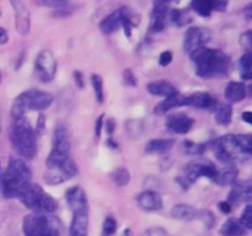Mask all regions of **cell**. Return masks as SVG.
<instances>
[{
  "label": "cell",
  "instance_id": "obj_1",
  "mask_svg": "<svg viewBox=\"0 0 252 236\" xmlns=\"http://www.w3.org/2000/svg\"><path fill=\"white\" fill-rule=\"evenodd\" d=\"M191 59L194 64L196 74L203 79L224 76L230 68V58L220 49L201 47L191 53Z\"/></svg>",
  "mask_w": 252,
  "mask_h": 236
},
{
  "label": "cell",
  "instance_id": "obj_2",
  "mask_svg": "<svg viewBox=\"0 0 252 236\" xmlns=\"http://www.w3.org/2000/svg\"><path fill=\"white\" fill-rule=\"evenodd\" d=\"M32 174L26 164L20 159H11L0 177V189L5 198H19L32 183Z\"/></svg>",
  "mask_w": 252,
  "mask_h": 236
},
{
  "label": "cell",
  "instance_id": "obj_3",
  "mask_svg": "<svg viewBox=\"0 0 252 236\" xmlns=\"http://www.w3.org/2000/svg\"><path fill=\"white\" fill-rule=\"evenodd\" d=\"M10 142L12 148L25 159H33L37 152V140L33 128L26 118L14 119L10 128Z\"/></svg>",
  "mask_w": 252,
  "mask_h": 236
},
{
  "label": "cell",
  "instance_id": "obj_4",
  "mask_svg": "<svg viewBox=\"0 0 252 236\" xmlns=\"http://www.w3.org/2000/svg\"><path fill=\"white\" fill-rule=\"evenodd\" d=\"M53 102V96L44 91L31 90L24 91L15 98L11 106V116L14 119L24 117L25 113L30 111H41L46 110Z\"/></svg>",
  "mask_w": 252,
  "mask_h": 236
},
{
  "label": "cell",
  "instance_id": "obj_5",
  "mask_svg": "<svg viewBox=\"0 0 252 236\" xmlns=\"http://www.w3.org/2000/svg\"><path fill=\"white\" fill-rule=\"evenodd\" d=\"M21 203L37 214H51L57 210L58 204L51 194L46 193L39 184L31 183L19 197Z\"/></svg>",
  "mask_w": 252,
  "mask_h": 236
},
{
  "label": "cell",
  "instance_id": "obj_6",
  "mask_svg": "<svg viewBox=\"0 0 252 236\" xmlns=\"http://www.w3.org/2000/svg\"><path fill=\"white\" fill-rule=\"evenodd\" d=\"M70 139L69 133L64 125H58L54 129L52 139V150L47 157L46 166L48 170L59 169L70 160Z\"/></svg>",
  "mask_w": 252,
  "mask_h": 236
},
{
  "label": "cell",
  "instance_id": "obj_7",
  "mask_svg": "<svg viewBox=\"0 0 252 236\" xmlns=\"http://www.w3.org/2000/svg\"><path fill=\"white\" fill-rule=\"evenodd\" d=\"M25 236H59V223L56 218L43 214H29L22 221Z\"/></svg>",
  "mask_w": 252,
  "mask_h": 236
},
{
  "label": "cell",
  "instance_id": "obj_8",
  "mask_svg": "<svg viewBox=\"0 0 252 236\" xmlns=\"http://www.w3.org/2000/svg\"><path fill=\"white\" fill-rule=\"evenodd\" d=\"M212 151L219 161L231 164L240 154V149L236 145L234 135H224L212 142Z\"/></svg>",
  "mask_w": 252,
  "mask_h": 236
},
{
  "label": "cell",
  "instance_id": "obj_9",
  "mask_svg": "<svg viewBox=\"0 0 252 236\" xmlns=\"http://www.w3.org/2000/svg\"><path fill=\"white\" fill-rule=\"evenodd\" d=\"M34 73L42 83H49L57 73V63L53 53L49 49H43L34 61Z\"/></svg>",
  "mask_w": 252,
  "mask_h": 236
},
{
  "label": "cell",
  "instance_id": "obj_10",
  "mask_svg": "<svg viewBox=\"0 0 252 236\" xmlns=\"http://www.w3.org/2000/svg\"><path fill=\"white\" fill-rule=\"evenodd\" d=\"M211 38V31L208 29H201V27H191L186 31L184 37V48L187 53H193Z\"/></svg>",
  "mask_w": 252,
  "mask_h": 236
},
{
  "label": "cell",
  "instance_id": "obj_11",
  "mask_svg": "<svg viewBox=\"0 0 252 236\" xmlns=\"http://www.w3.org/2000/svg\"><path fill=\"white\" fill-rule=\"evenodd\" d=\"M76 172H78L76 165L74 164L73 160L70 159L65 165H63V166L59 167V169L48 170V172L44 175V179H46L47 183L49 184H59L68 181V179L73 178L76 175Z\"/></svg>",
  "mask_w": 252,
  "mask_h": 236
},
{
  "label": "cell",
  "instance_id": "obj_12",
  "mask_svg": "<svg viewBox=\"0 0 252 236\" xmlns=\"http://www.w3.org/2000/svg\"><path fill=\"white\" fill-rule=\"evenodd\" d=\"M65 199L73 213H78V211L89 213L88 197L81 187L75 186L69 188L65 193Z\"/></svg>",
  "mask_w": 252,
  "mask_h": 236
},
{
  "label": "cell",
  "instance_id": "obj_13",
  "mask_svg": "<svg viewBox=\"0 0 252 236\" xmlns=\"http://www.w3.org/2000/svg\"><path fill=\"white\" fill-rule=\"evenodd\" d=\"M193 124V118L187 116L186 113H174V115L169 116L165 122L167 129L176 134H186L191 130Z\"/></svg>",
  "mask_w": 252,
  "mask_h": 236
},
{
  "label": "cell",
  "instance_id": "obj_14",
  "mask_svg": "<svg viewBox=\"0 0 252 236\" xmlns=\"http://www.w3.org/2000/svg\"><path fill=\"white\" fill-rule=\"evenodd\" d=\"M169 12V2H155L152 12V21H150V30L153 32H161L166 29Z\"/></svg>",
  "mask_w": 252,
  "mask_h": 236
},
{
  "label": "cell",
  "instance_id": "obj_15",
  "mask_svg": "<svg viewBox=\"0 0 252 236\" xmlns=\"http://www.w3.org/2000/svg\"><path fill=\"white\" fill-rule=\"evenodd\" d=\"M130 11L129 7H120V9L115 10L112 14L108 15L107 17L101 21L100 24V30L102 33H112V32L117 31L121 26H122L123 21H125L126 16L128 15V12Z\"/></svg>",
  "mask_w": 252,
  "mask_h": 236
},
{
  "label": "cell",
  "instance_id": "obj_16",
  "mask_svg": "<svg viewBox=\"0 0 252 236\" xmlns=\"http://www.w3.org/2000/svg\"><path fill=\"white\" fill-rule=\"evenodd\" d=\"M184 106H189L194 108H202V110H216L217 100L208 92H194L192 95L185 97Z\"/></svg>",
  "mask_w": 252,
  "mask_h": 236
},
{
  "label": "cell",
  "instance_id": "obj_17",
  "mask_svg": "<svg viewBox=\"0 0 252 236\" xmlns=\"http://www.w3.org/2000/svg\"><path fill=\"white\" fill-rule=\"evenodd\" d=\"M11 5L15 7V17H16L15 25H16L17 31L21 36H26L29 34L30 26H31L29 10L21 1H11Z\"/></svg>",
  "mask_w": 252,
  "mask_h": 236
},
{
  "label": "cell",
  "instance_id": "obj_18",
  "mask_svg": "<svg viewBox=\"0 0 252 236\" xmlns=\"http://www.w3.org/2000/svg\"><path fill=\"white\" fill-rule=\"evenodd\" d=\"M140 209L147 211H157L162 208V198L159 193L154 191H145L140 193L137 198Z\"/></svg>",
  "mask_w": 252,
  "mask_h": 236
},
{
  "label": "cell",
  "instance_id": "obj_19",
  "mask_svg": "<svg viewBox=\"0 0 252 236\" xmlns=\"http://www.w3.org/2000/svg\"><path fill=\"white\" fill-rule=\"evenodd\" d=\"M69 236H89V213H73Z\"/></svg>",
  "mask_w": 252,
  "mask_h": 236
},
{
  "label": "cell",
  "instance_id": "obj_20",
  "mask_svg": "<svg viewBox=\"0 0 252 236\" xmlns=\"http://www.w3.org/2000/svg\"><path fill=\"white\" fill-rule=\"evenodd\" d=\"M185 97H186V96L181 95V93L177 91V92L174 93V95L169 96V97H165L164 100L160 101V102L154 107V112L157 113V115L162 116L165 115V113L169 112V111H171L172 108L184 106Z\"/></svg>",
  "mask_w": 252,
  "mask_h": 236
},
{
  "label": "cell",
  "instance_id": "obj_21",
  "mask_svg": "<svg viewBox=\"0 0 252 236\" xmlns=\"http://www.w3.org/2000/svg\"><path fill=\"white\" fill-rule=\"evenodd\" d=\"M251 201V181L240 182L233 186L229 194V203H239V202Z\"/></svg>",
  "mask_w": 252,
  "mask_h": 236
},
{
  "label": "cell",
  "instance_id": "obj_22",
  "mask_svg": "<svg viewBox=\"0 0 252 236\" xmlns=\"http://www.w3.org/2000/svg\"><path fill=\"white\" fill-rule=\"evenodd\" d=\"M148 92L152 93L154 96H161V97H169V96L174 95L177 92L176 88L172 84L167 83L164 80L152 81L147 85Z\"/></svg>",
  "mask_w": 252,
  "mask_h": 236
},
{
  "label": "cell",
  "instance_id": "obj_23",
  "mask_svg": "<svg viewBox=\"0 0 252 236\" xmlns=\"http://www.w3.org/2000/svg\"><path fill=\"white\" fill-rule=\"evenodd\" d=\"M202 211L197 210L189 204H176L174 208L171 209L170 214L172 218L180 219V220H192V219H197L201 216Z\"/></svg>",
  "mask_w": 252,
  "mask_h": 236
},
{
  "label": "cell",
  "instance_id": "obj_24",
  "mask_svg": "<svg viewBox=\"0 0 252 236\" xmlns=\"http://www.w3.org/2000/svg\"><path fill=\"white\" fill-rule=\"evenodd\" d=\"M225 95L226 100L230 102H240L245 98L246 96V88L244 83H238V81H231L226 85L225 88Z\"/></svg>",
  "mask_w": 252,
  "mask_h": 236
},
{
  "label": "cell",
  "instance_id": "obj_25",
  "mask_svg": "<svg viewBox=\"0 0 252 236\" xmlns=\"http://www.w3.org/2000/svg\"><path fill=\"white\" fill-rule=\"evenodd\" d=\"M246 234L248 229L244 228L240 221L233 218L228 219L220 229L221 236H246Z\"/></svg>",
  "mask_w": 252,
  "mask_h": 236
},
{
  "label": "cell",
  "instance_id": "obj_26",
  "mask_svg": "<svg viewBox=\"0 0 252 236\" xmlns=\"http://www.w3.org/2000/svg\"><path fill=\"white\" fill-rule=\"evenodd\" d=\"M174 139H152L145 145V151L149 154H162L174 147Z\"/></svg>",
  "mask_w": 252,
  "mask_h": 236
},
{
  "label": "cell",
  "instance_id": "obj_27",
  "mask_svg": "<svg viewBox=\"0 0 252 236\" xmlns=\"http://www.w3.org/2000/svg\"><path fill=\"white\" fill-rule=\"evenodd\" d=\"M236 177H238V170L234 166H228L223 171L218 172L216 182L220 186H230L235 182Z\"/></svg>",
  "mask_w": 252,
  "mask_h": 236
},
{
  "label": "cell",
  "instance_id": "obj_28",
  "mask_svg": "<svg viewBox=\"0 0 252 236\" xmlns=\"http://www.w3.org/2000/svg\"><path fill=\"white\" fill-rule=\"evenodd\" d=\"M231 117H233V108L230 105H220L216 107V120L218 124L229 125L231 123Z\"/></svg>",
  "mask_w": 252,
  "mask_h": 236
},
{
  "label": "cell",
  "instance_id": "obj_29",
  "mask_svg": "<svg viewBox=\"0 0 252 236\" xmlns=\"http://www.w3.org/2000/svg\"><path fill=\"white\" fill-rule=\"evenodd\" d=\"M191 7L194 12L203 17L211 16L213 11V1L212 0H196L191 2Z\"/></svg>",
  "mask_w": 252,
  "mask_h": 236
},
{
  "label": "cell",
  "instance_id": "obj_30",
  "mask_svg": "<svg viewBox=\"0 0 252 236\" xmlns=\"http://www.w3.org/2000/svg\"><path fill=\"white\" fill-rule=\"evenodd\" d=\"M235 138L236 145L239 147L243 154H250L252 151V137L251 134H236Z\"/></svg>",
  "mask_w": 252,
  "mask_h": 236
},
{
  "label": "cell",
  "instance_id": "obj_31",
  "mask_svg": "<svg viewBox=\"0 0 252 236\" xmlns=\"http://www.w3.org/2000/svg\"><path fill=\"white\" fill-rule=\"evenodd\" d=\"M112 179L118 187H126L130 181V174L126 167H120L112 174Z\"/></svg>",
  "mask_w": 252,
  "mask_h": 236
},
{
  "label": "cell",
  "instance_id": "obj_32",
  "mask_svg": "<svg viewBox=\"0 0 252 236\" xmlns=\"http://www.w3.org/2000/svg\"><path fill=\"white\" fill-rule=\"evenodd\" d=\"M240 66H241V78L244 80H251L252 70H251V53L246 52L240 58Z\"/></svg>",
  "mask_w": 252,
  "mask_h": 236
},
{
  "label": "cell",
  "instance_id": "obj_33",
  "mask_svg": "<svg viewBox=\"0 0 252 236\" xmlns=\"http://www.w3.org/2000/svg\"><path fill=\"white\" fill-rule=\"evenodd\" d=\"M91 84H93L94 88V92H95L96 100L98 101L100 103L103 102V81L102 78L97 74H94L91 76Z\"/></svg>",
  "mask_w": 252,
  "mask_h": 236
},
{
  "label": "cell",
  "instance_id": "obj_34",
  "mask_svg": "<svg viewBox=\"0 0 252 236\" xmlns=\"http://www.w3.org/2000/svg\"><path fill=\"white\" fill-rule=\"evenodd\" d=\"M169 19L171 20L174 24H176L177 26H184L186 22L185 20L187 19L186 11H182L180 9H170L169 12Z\"/></svg>",
  "mask_w": 252,
  "mask_h": 236
},
{
  "label": "cell",
  "instance_id": "obj_35",
  "mask_svg": "<svg viewBox=\"0 0 252 236\" xmlns=\"http://www.w3.org/2000/svg\"><path fill=\"white\" fill-rule=\"evenodd\" d=\"M240 223L241 225H243L244 228L248 229V230L252 228V206L250 204H248V206H245V209H244L243 214H241Z\"/></svg>",
  "mask_w": 252,
  "mask_h": 236
},
{
  "label": "cell",
  "instance_id": "obj_36",
  "mask_svg": "<svg viewBox=\"0 0 252 236\" xmlns=\"http://www.w3.org/2000/svg\"><path fill=\"white\" fill-rule=\"evenodd\" d=\"M116 230H117V223H116V220L112 216H107L106 220L103 221V233L108 236L113 235L116 233Z\"/></svg>",
  "mask_w": 252,
  "mask_h": 236
},
{
  "label": "cell",
  "instance_id": "obj_37",
  "mask_svg": "<svg viewBox=\"0 0 252 236\" xmlns=\"http://www.w3.org/2000/svg\"><path fill=\"white\" fill-rule=\"evenodd\" d=\"M185 149H186L187 154L191 155H199L204 151V145L194 144V143L186 142L185 143Z\"/></svg>",
  "mask_w": 252,
  "mask_h": 236
},
{
  "label": "cell",
  "instance_id": "obj_38",
  "mask_svg": "<svg viewBox=\"0 0 252 236\" xmlns=\"http://www.w3.org/2000/svg\"><path fill=\"white\" fill-rule=\"evenodd\" d=\"M240 44L246 52H250L251 51V47H252V32L249 30L246 31L245 33L241 34L240 37Z\"/></svg>",
  "mask_w": 252,
  "mask_h": 236
},
{
  "label": "cell",
  "instance_id": "obj_39",
  "mask_svg": "<svg viewBox=\"0 0 252 236\" xmlns=\"http://www.w3.org/2000/svg\"><path fill=\"white\" fill-rule=\"evenodd\" d=\"M123 81H125L126 85L128 86H137L138 85V80L135 78L134 73H133L130 69H126L123 71Z\"/></svg>",
  "mask_w": 252,
  "mask_h": 236
},
{
  "label": "cell",
  "instance_id": "obj_40",
  "mask_svg": "<svg viewBox=\"0 0 252 236\" xmlns=\"http://www.w3.org/2000/svg\"><path fill=\"white\" fill-rule=\"evenodd\" d=\"M37 4L54 7V10H57L66 6V5H68V1H64V0H46V1H37Z\"/></svg>",
  "mask_w": 252,
  "mask_h": 236
},
{
  "label": "cell",
  "instance_id": "obj_41",
  "mask_svg": "<svg viewBox=\"0 0 252 236\" xmlns=\"http://www.w3.org/2000/svg\"><path fill=\"white\" fill-rule=\"evenodd\" d=\"M172 61V53L171 52L166 51L164 53L160 54V58H159V63L161 66H167Z\"/></svg>",
  "mask_w": 252,
  "mask_h": 236
},
{
  "label": "cell",
  "instance_id": "obj_42",
  "mask_svg": "<svg viewBox=\"0 0 252 236\" xmlns=\"http://www.w3.org/2000/svg\"><path fill=\"white\" fill-rule=\"evenodd\" d=\"M143 236H169L166 231L161 228H153L145 231Z\"/></svg>",
  "mask_w": 252,
  "mask_h": 236
},
{
  "label": "cell",
  "instance_id": "obj_43",
  "mask_svg": "<svg viewBox=\"0 0 252 236\" xmlns=\"http://www.w3.org/2000/svg\"><path fill=\"white\" fill-rule=\"evenodd\" d=\"M103 117H105V115H101L100 117L97 118V120H96V123H95V135H96V138L101 137V130H102V128H103Z\"/></svg>",
  "mask_w": 252,
  "mask_h": 236
},
{
  "label": "cell",
  "instance_id": "obj_44",
  "mask_svg": "<svg viewBox=\"0 0 252 236\" xmlns=\"http://www.w3.org/2000/svg\"><path fill=\"white\" fill-rule=\"evenodd\" d=\"M219 209H220V211H223L224 214H229L233 210V206H231L229 202H221V203H219Z\"/></svg>",
  "mask_w": 252,
  "mask_h": 236
},
{
  "label": "cell",
  "instance_id": "obj_45",
  "mask_svg": "<svg viewBox=\"0 0 252 236\" xmlns=\"http://www.w3.org/2000/svg\"><path fill=\"white\" fill-rule=\"evenodd\" d=\"M228 2L226 1H213V10L216 11H225Z\"/></svg>",
  "mask_w": 252,
  "mask_h": 236
},
{
  "label": "cell",
  "instance_id": "obj_46",
  "mask_svg": "<svg viewBox=\"0 0 252 236\" xmlns=\"http://www.w3.org/2000/svg\"><path fill=\"white\" fill-rule=\"evenodd\" d=\"M105 128H106V132H107V134L108 135H112L113 132H115V129H116L115 120H113V119H108L107 122H106Z\"/></svg>",
  "mask_w": 252,
  "mask_h": 236
},
{
  "label": "cell",
  "instance_id": "obj_47",
  "mask_svg": "<svg viewBox=\"0 0 252 236\" xmlns=\"http://www.w3.org/2000/svg\"><path fill=\"white\" fill-rule=\"evenodd\" d=\"M74 80L76 81V84H78V86L80 88H84V80H83V74L80 73V71H74Z\"/></svg>",
  "mask_w": 252,
  "mask_h": 236
},
{
  "label": "cell",
  "instance_id": "obj_48",
  "mask_svg": "<svg viewBox=\"0 0 252 236\" xmlns=\"http://www.w3.org/2000/svg\"><path fill=\"white\" fill-rule=\"evenodd\" d=\"M9 41V34H7L6 30L0 27V44H5Z\"/></svg>",
  "mask_w": 252,
  "mask_h": 236
},
{
  "label": "cell",
  "instance_id": "obj_49",
  "mask_svg": "<svg viewBox=\"0 0 252 236\" xmlns=\"http://www.w3.org/2000/svg\"><path fill=\"white\" fill-rule=\"evenodd\" d=\"M44 128H46V124H44V117H43V115H41V116H39V118H38V124H37L36 130H38L39 134H42V133H43Z\"/></svg>",
  "mask_w": 252,
  "mask_h": 236
},
{
  "label": "cell",
  "instance_id": "obj_50",
  "mask_svg": "<svg viewBox=\"0 0 252 236\" xmlns=\"http://www.w3.org/2000/svg\"><path fill=\"white\" fill-rule=\"evenodd\" d=\"M245 17H246V20H248V21H250V20L252 19V4H249L248 6H246V9H245Z\"/></svg>",
  "mask_w": 252,
  "mask_h": 236
},
{
  "label": "cell",
  "instance_id": "obj_51",
  "mask_svg": "<svg viewBox=\"0 0 252 236\" xmlns=\"http://www.w3.org/2000/svg\"><path fill=\"white\" fill-rule=\"evenodd\" d=\"M241 118H243V120H245L246 123H249V124H251L252 123V113L251 112H244L243 116H241Z\"/></svg>",
  "mask_w": 252,
  "mask_h": 236
},
{
  "label": "cell",
  "instance_id": "obj_52",
  "mask_svg": "<svg viewBox=\"0 0 252 236\" xmlns=\"http://www.w3.org/2000/svg\"><path fill=\"white\" fill-rule=\"evenodd\" d=\"M108 144H110L111 147H112V149H117V147H118V145H117V143H115V142H113V139H112V138H110V139H108Z\"/></svg>",
  "mask_w": 252,
  "mask_h": 236
},
{
  "label": "cell",
  "instance_id": "obj_53",
  "mask_svg": "<svg viewBox=\"0 0 252 236\" xmlns=\"http://www.w3.org/2000/svg\"><path fill=\"white\" fill-rule=\"evenodd\" d=\"M123 236H133V233L130 229H126L125 233H123Z\"/></svg>",
  "mask_w": 252,
  "mask_h": 236
},
{
  "label": "cell",
  "instance_id": "obj_54",
  "mask_svg": "<svg viewBox=\"0 0 252 236\" xmlns=\"http://www.w3.org/2000/svg\"><path fill=\"white\" fill-rule=\"evenodd\" d=\"M0 83H1V74H0Z\"/></svg>",
  "mask_w": 252,
  "mask_h": 236
}]
</instances>
